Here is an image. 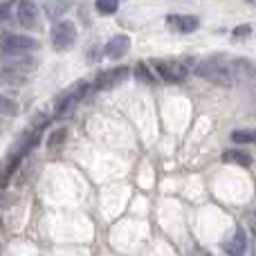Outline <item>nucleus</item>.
<instances>
[{
    "instance_id": "nucleus-19",
    "label": "nucleus",
    "mask_w": 256,
    "mask_h": 256,
    "mask_svg": "<svg viewBox=\"0 0 256 256\" xmlns=\"http://www.w3.org/2000/svg\"><path fill=\"white\" fill-rule=\"evenodd\" d=\"M72 4H74V0H52L50 2V12H52V16H63Z\"/></svg>"
},
{
    "instance_id": "nucleus-22",
    "label": "nucleus",
    "mask_w": 256,
    "mask_h": 256,
    "mask_svg": "<svg viewBox=\"0 0 256 256\" xmlns=\"http://www.w3.org/2000/svg\"><path fill=\"white\" fill-rule=\"evenodd\" d=\"M9 18V4H0V22H4Z\"/></svg>"
},
{
    "instance_id": "nucleus-7",
    "label": "nucleus",
    "mask_w": 256,
    "mask_h": 256,
    "mask_svg": "<svg viewBox=\"0 0 256 256\" xmlns=\"http://www.w3.org/2000/svg\"><path fill=\"white\" fill-rule=\"evenodd\" d=\"M130 76V70L128 68H110V70L99 72L97 81H94V90H110L115 86L124 84V81Z\"/></svg>"
},
{
    "instance_id": "nucleus-24",
    "label": "nucleus",
    "mask_w": 256,
    "mask_h": 256,
    "mask_svg": "<svg viewBox=\"0 0 256 256\" xmlns=\"http://www.w3.org/2000/svg\"><path fill=\"white\" fill-rule=\"evenodd\" d=\"M4 202V198H2V196H0V204H2Z\"/></svg>"
},
{
    "instance_id": "nucleus-8",
    "label": "nucleus",
    "mask_w": 256,
    "mask_h": 256,
    "mask_svg": "<svg viewBox=\"0 0 256 256\" xmlns=\"http://www.w3.org/2000/svg\"><path fill=\"white\" fill-rule=\"evenodd\" d=\"M16 16L25 30H36L38 27V7H36L34 0H18Z\"/></svg>"
},
{
    "instance_id": "nucleus-14",
    "label": "nucleus",
    "mask_w": 256,
    "mask_h": 256,
    "mask_svg": "<svg viewBox=\"0 0 256 256\" xmlns=\"http://www.w3.org/2000/svg\"><path fill=\"white\" fill-rule=\"evenodd\" d=\"M132 76H135L140 84H144V86H155V84H158V76L148 70V66H146V63H137L135 70H132Z\"/></svg>"
},
{
    "instance_id": "nucleus-12",
    "label": "nucleus",
    "mask_w": 256,
    "mask_h": 256,
    "mask_svg": "<svg viewBox=\"0 0 256 256\" xmlns=\"http://www.w3.org/2000/svg\"><path fill=\"white\" fill-rule=\"evenodd\" d=\"M222 250H225L227 256H243L245 250H248V236H245V232L238 227V230L234 232V236L222 245Z\"/></svg>"
},
{
    "instance_id": "nucleus-18",
    "label": "nucleus",
    "mask_w": 256,
    "mask_h": 256,
    "mask_svg": "<svg viewBox=\"0 0 256 256\" xmlns=\"http://www.w3.org/2000/svg\"><path fill=\"white\" fill-rule=\"evenodd\" d=\"M120 9V0H97V12L102 16H110Z\"/></svg>"
},
{
    "instance_id": "nucleus-20",
    "label": "nucleus",
    "mask_w": 256,
    "mask_h": 256,
    "mask_svg": "<svg viewBox=\"0 0 256 256\" xmlns=\"http://www.w3.org/2000/svg\"><path fill=\"white\" fill-rule=\"evenodd\" d=\"M256 137L254 130H234L232 132V142L234 144H252Z\"/></svg>"
},
{
    "instance_id": "nucleus-10",
    "label": "nucleus",
    "mask_w": 256,
    "mask_h": 256,
    "mask_svg": "<svg viewBox=\"0 0 256 256\" xmlns=\"http://www.w3.org/2000/svg\"><path fill=\"white\" fill-rule=\"evenodd\" d=\"M22 155H18L16 150H12V153L7 155V158L0 162V189H4V186L12 182V178H14V173L18 171V166H20V162H22Z\"/></svg>"
},
{
    "instance_id": "nucleus-13",
    "label": "nucleus",
    "mask_w": 256,
    "mask_h": 256,
    "mask_svg": "<svg viewBox=\"0 0 256 256\" xmlns=\"http://www.w3.org/2000/svg\"><path fill=\"white\" fill-rule=\"evenodd\" d=\"M222 160L230 164H238V166H252V153L248 150H240V148H234V150H225Z\"/></svg>"
},
{
    "instance_id": "nucleus-6",
    "label": "nucleus",
    "mask_w": 256,
    "mask_h": 256,
    "mask_svg": "<svg viewBox=\"0 0 256 256\" xmlns=\"http://www.w3.org/2000/svg\"><path fill=\"white\" fill-rule=\"evenodd\" d=\"M0 61H2L0 68L18 72V74H27V72L36 70V61L30 54H0Z\"/></svg>"
},
{
    "instance_id": "nucleus-21",
    "label": "nucleus",
    "mask_w": 256,
    "mask_h": 256,
    "mask_svg": "<svg viewBox=\"0 0 256 256\" xmlns=\"http://www.w3.org/2000/svg\"><path fill=\"white\" fill-rule=\"evenodd\" d=\"M252 34V25H238V27H234V36L236 38H243V36H250Z\"/></svg>"
},
{
    "instance_id": "nucleus-17",
    "label": "nucleus",
    "mask_w": 256,
    "mask_h": 256,
    "mask_svg": "<svg viewBox=\"0 0 256 256\" xmlns=\"http://www.w3.org/2000/svg\"><path fill=\"white\" fill-rule=\"evenodd\" d=\"M0 115H4V117H16V115H18V104L12 102L9 97H4V94H0Z\"/></svg>"
},
{
    "instance_id": "nucleus-15",
    "label": "nucleus",
    "mask_w": 256,
    "mask_h": 256,
    "mask_svg": "<svg viewBox=\"0 0 256 256\" xmlns=\"http://www.w3.org/2000/svg\"><path fill=\"white\" fill-rule=\"evenodd\" d=\"M0 84H7V86H25L27 79H25V74H18V72H12V70H4V68H0Z\"/></svg>"
},
{
    "instance_id": "nucleus-3",
    "label": "nucleus",
    "mask_w": 256,
    "mask_h": 256,
    "mask_svg": "<svg viewBox=\"0 0 256 256\" xmlns=\"http://www.w3.org/2000/svg\"><path fill=\"white\" fill-rule=\"evenodd\" d=\"M38 50V40L27 34H2L0 36V54H30Z\"/></svg>"
},
{
    "instance_id": "nucleus-23",
    "label": "nucleus",
    "mask_w": 256,
    "mask_h": 256,
    "mask_svg": "<svg viewBox=\"0 0 256 256\" xmlns=\"http://www.w3.org/2000/svg\"><path fill=\"white\" fill-rule=\"evenodd\" d=\"M194 256H212L209 252H202V250H194Z\"/></svg>"
},
{
    "instance_id": "nucleus-5",
    "label": "nucleus",
    "mask_w": 256,
    "mask_h": 256,
    "mask_svg": "<svg viewBox=\"0 0 256 256\" xmlns=\"http://www.w3.org/2000/svg\"><path fill=\"white\" fill-rule=\"evenodd\" d=\"M74 40H76V27H74V22L58 20L56 25H54V30H52V45L56 50L66 52V50H70L72 45H74Z\"/></svg>"
},
{
    "instance_id": "nucleus-11",
    "label": "nucleus",
    "mask_w": 256,
    "mask_h": 256,
    "mask_svg": "<svg viewBox=\"0 0 256 256\" xmlns=\"http://www.w3.org/2000/svg\"><path fill=\"white\" fill-rule=\"evenodd\" d=\"M166 22L173 27L176 32H182V34H191V32H196L200 27V18L198 16H168Z\"/></svg>"
},
{
    "instance_id": "nucleus-16",
    "label": "nucleus",
    "mask_w": 256,
    "mask_h": 256,
    "mask_svg": "<svg viewBox=\"0 0 256 256\" xmlns=\"http://www.w3.org/2000/svg\"><path fill=\"white\" fill-rule=\"evenodd\" d=\"M66 137H68V128H56V130H52L50 132V137H48V148L56 150L58 146L66 142Z\"/></svg>"
},
{
    "instance_id": "nucleus-4",
    "label": "nucleus",
    "mask_w": 256,
    "mask_h": 256,
    "mask_svg": "<svg viewBox=\"0 0 256 256\" xmlns=\"http://www.w3.org/2000/svg\"><path fill=\"white\" fill-rule=\"evenodd\" d=\"M88 92H90V84H86V81H79L74 88L68 90L66 94H61V97L56 99V106H54V115H56V117L70 115L72 108H74L79 102H84V99L88 97Z\"/></svg>"
},
{
    "instance_id": "nucleus-9",
    "label": "nucleus",
    "mask_w": 256,
    "mask_h": 256,
    "mask_svg": "<svg viewBox=\"0 0 256 256\" xmlns=\"http://www.w3.org/2000/svg\"><path fill=\"white\" fill-rule=\"evenodd\" d=\"M106 56L108 58H112V61H120V58H124L128 52H130V36H126V34H117V36H112L110 40L106 43Z\"/></svg>"
},
{
    "instance_id": "nucleus-1",
    "label": "nucleus",
    "mask_w": 256,
    "mask_h": 256,
    "mask_svg": "<svg viewBox=\"0 0 256 256\" xmlns=\"http://www.w3.org/2000/svg\"><path fill=\"white\" fill-rule=\"evenodd\" d=\"M240 70L252 72V68L248 61H227L225 56H214L200 63L196 74L216 86H234L236 79H240Z\"/></svg>"
},
{
    "instance_id": "nucleus-2",
    "label": "nucleus",
    "mask_w": 256,
    "mask_h": 256,
    "mask_svg": "<svg viewBox=\"0 0 256 256\" xmlns=\"http://www.w3.org/2000/svg\"><path fill=\"white\" fill-rule=\"evenodd\" d=\"M153 68L160 79L166 84H180L189 76V66L184 61H178V58H155Z\"/></svg>"
}]
</instances>
